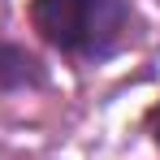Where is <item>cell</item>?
<instances>
[{
  "label": "cell",
  "instance_id": "obj_1",
  "mask_svg": "<svg viewBox=\"0 0 160 160\" xmlns=\"http://www.w3.org/2000/svg\"><path fill=\"white\" fill-rule=\"evenodd\" d=\"M30 26L65 56H108L130 26L126 0H30Z\"/></svg>",
  "mask_w": 160,
  "mask_h": 160
},
{
  "label": "cell",
  "instance_id": "obj_2",
  "mask_svg": "<svg viewBox=\"0 0 160 160\" xmlns=\"http://www.w3.org/2000/svg\"><path fill=\"white\" fill-rule=\"evenodd\" d=\"M26 87H43L39 56L18 43H0V91H26Z\"/></svg>",
  "mask_w": 160,
  "mask_h": 160
},
{
  "label": "cell",
  "instance_id": "obj_3",
  "mask_svg": "<svg viewBox=\"0 0 160 160\" xmlns=\"http://www.w3.org/2000/svg\"><path fill=\"white\" fill-rule=\"evenodd\" d=\"M152 134H156V143H160V104L152 108Z\"/></svg>",
  "mask_w": 160,
  "mask_h": 160
}]
</instances>
